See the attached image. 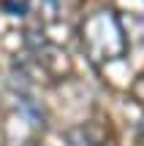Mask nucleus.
I'll list each match as a JSON object with an SVG mask.
<instances>
[{
    "label": "nucleus",
    "instance_id": "nucleus-1",
    "mask_svg": "<svg viewBox=\"0 0 144 146\" xmlns=\"http://www.w3.org/2000/svg\"><path fill=\"white\" fill-rule=\"evenodd\" d=\"M82 46L90 54V60L98 65L120 60L128 49V35H125L120 16L109 8L90 14L82 22Z\"/></svg>",
    "mask_w": 144,
    "mask_h": 146
},
{
    "label": "nucleus",
    "instance_id": "nucleus-2",
    "mask_svg": "<svg viewBox=\"0 0 144 146\" xmlns=\"http://www.w3.org/2000/svg\"><path fill=\"white\" fill-rule=\"evenodd\" d=\"M136 146H144V119L139 125V135H136Z\"/></svg>",
    "mask_w": 144,
    "mask_h": 146
}]
</instances>
